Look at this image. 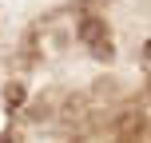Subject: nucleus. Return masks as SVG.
Listing matches in <instances>:
<instances>
[{"instance_id":"nucleus-1","label":"nucleus","mask_w":151,"mask_h":143,"mask_svg":"<svg viewBox=\"0 0 151 143\" xmlns=\"http://www.w3.org/2000/svg\"><path fill=\"white\" fill-rule=\"evenodd\" d=\"M80 40H83V48L107 40V20H99V16H83V20H80Z\"/></svg>"},{"instance_id":"nucleus-2","label":"nucleus","mask_w":151,"mask_h":143,"mask_svg":"<svg viewBox=\"0 0 151 143\" xmlns=\"http://www.w3.org/2000/svg\"><path fill=\"white\" fill-rule=\"evenodd\" d=\"M20 99H24V88H20V83H12V88H8V103H20Z\"/></svg>"},{"instance_id":"nucleus-3","label":"nucleus","mask_w":151,"mask_h":143,"mask_svg":"<svg viewBox=\"0 0 151 143\" xmlns=\"http://www.w3.org/2000/svg\"><path fill=\"white\" fill-rule=\"evenodd\" d=\"M143 56H147V60H151V40H147V48H143Z\"/></svg>"}]
</instances>
